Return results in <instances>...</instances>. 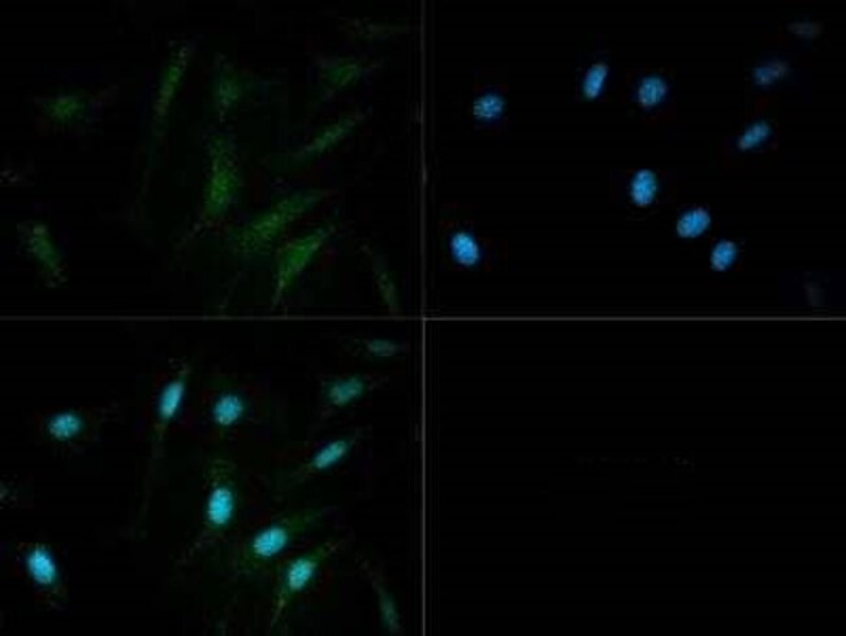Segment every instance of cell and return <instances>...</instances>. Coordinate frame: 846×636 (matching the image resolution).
I'll list each match as a JSON object with an SVG mask.
<instances>
[{"mask_svg":"<svg viewBox=\"0 0 846 636\" xmlns=\"http://www.w3.org/2000/svg\"><path fill=\"white\" fill-rule=\"evenodd\" d=\"M201 507L196 532L185 545L176 565L201 564L219 550H226L254 518L265 511L267 494L273 497L269 476L218 453L202 464Z\"/></svg>","mask_w":846,"mask_h":636,"instance_id":"cell-1","label":"cell"},{"mask_svg":"<svg viewBox=\"0 0 846 636\" xmlns=\"http://www.w3.org/2000/svg\"><path fill=\"white\" fill-rule=\"evenodd\" d=\"M331 513L322 505L262 511L226 549L228 575L240 580L266 573Z\"/></svg>","mask_w":846,"mask_h":636,"instance_id":"cell-2","label":"cell"},{"mask_svg":"<svg viewBox=\"0 0 846 636\" xmlns=\"http://www.w3.org/2000/svg\"><path fill=\"white\" fill-rule=\"evenodd\" d=\"M127 415L123 401L38 408L27 421L30 440L60 458H80L101 444L111 424Z\"/></svg>","mask_w":846,"mask_h":636,"instance_id":"cell-3","label":"cell"},{"mask_svg":"<svg viewBox=\"0 0 846 636\" xmlns=\"http://www.w3.org/2000/svg\"><path fill=\"white\" fill-rule=\"evenodd\" d=\"M263 405L257 386L228 375L213 376L200 389L196 402L187 407L180 424L201 436L223 440L257 424Z\"/></svg>","mask_w":846,"mask_h":636,"instance_id":"cell-4","label":"cell"},{"mask_svg":"<svg viewBox=\"0 0 846 636\" xmlns=\"http://www.w3.org/2000/svg\"><path fill=\"white\" fill-rule=\"evenodd\" d=\"M7 566L27 588L37 609L59 613L69 604V579L53 545L43 540H20L10 545Z\"/></svg>","mask_w":846,"mask_h":636,"instance_id":"cell-5","label":"cell"},{"mask_svg":"<svg viewBox=\"0 0 846 636\" xmlns=\"http://www.w3.org/2000/svg\"><path fill=\"white\" fill-rule=\"evenodd\" d=\"M192 365L185 359H171L154 373L142 406V431L151 453L161 451L167 434L180 424L187 410Z\"/></svg>","mask_w":846,"mask_h":636,"instance_id":"cell-6","label":"cell"},{"mask_svg":"<svg viewBox=\"0 0 846 636\" xmlns=\"http://www.w3.org/2000/svg\"><path fill=\"white\" fill-rule=\"evenodd\" d=\"M347 547V537L328 539L313 548L289 552L273 569V593L270 604V627L282 622L293 601L312 587L328 560Z\"/></svg>","mask_w":846,"mask_h":636,"instance_id":"cell-7","label":"cell"},{"mask_svg":"<svg viewBox=\"0 0 846 636\" xmlns=\"http://www.w3.org/2000/svg\"><path fill=\"white\" fill-rule=\"evenodd\" d=\"M361 432L335 438L309 455L305 461L291 464L282 471H276L273 479V498L276 504H282L289 494L331 468L338 466L349 457L360 441Z\"/></svg>","mask_w":846,"mask_h":636,"instance_id":"cell-8","label":"cell"},{"mask_svg":"<svg viewBox=\"0 0 846 636\" xmlns=\"http://www.w3.org/2000/svg\"><path fill=\"white\" fill-rule=\"evenodd\" d=\"M470 116L479 130L502 135L511 124L512 90L502 71H489L474 85Z\"/></svg>","mask_w":846,"mask_h":636,"instance_id":"cell-9","label":"cell"},{"mask_svg":"<svg viewBox=\"0 0 846 636\" xmlns=\"http://www.w3.org/2000/svg\"><path fill=\"white\" fill-rule=\"evenodd\" d=\"M671 83L658 71L642 72L630 83L629 100L642 114H654L671 97Z\"/></svg>","mask_w":846,"mask_h":636,"instance_id":"cell-10","label":"cell"},{"mask_svg":"<svg viewBox=\"0 0 846 636\" xmlns=\"http://www.w3.org/2000/svg\"><path fill=\"white\" fill-rule=\"evenodd\" d=\"M370 380L360 373L328 378L322 384V401L328 410L340 411L360 401L368 393Z\"/></svg>","mask_w":846,"mask_h":636,"instance_id":"cell-11","label":"cell"},{"mask_svg":"<svg viewBox=\"0 0 846 636\" xmlns=\"http://www.w3.org/2000/svg\"><path fill=\"white\" fill-rule=\"evenodd\" d=\"M313 200V197L302 196L297 197V199L286 201V203L280 205L275 212L269 214V216L265 218H262L260 222H257L256 225L250 227L248 234L245 235L246 242H248L250 246L269 242V240L274 238L276 232L282 229L284 223L297 216V214L304 212V210L313 203Z\"/></svg>","mask_w":846,"mask_h":636,"instance_id":"cell-12","label":"cell"},{"mask_svg":"<svg viewBox=\"0 0 846 636\" xmlns=\"http://www.w3.org/2000/svg\"><path fill=\"white\" fill-rule=\"evenodd\" d=\"M663 191L662 179L650 167H641L629 175L625 195L629 204L638 210H649L658 203Z\"/></svg>","mask_w":846,"mask_h":636,"instance_id":"cell-13","label":"cell"},{"mask_svg":"<svg viewBox=\"0 0 846 636\" xmlns=\"http://www.w3.org/2000/svg\"><path fill=\"white\" fill-rule=\"evenodd\" d=\"M325 238V231H318L308 236V238L293 244L288 249L279 265V292H283L289 283L292 282V279L305 268V265L312 259L314 253L317 252V249L321 246Z\"/></svg>","mask_w":846,"mask_h":636,"instance_id":"cell-14","label":"cell"},{"mask_svg":"<svg viewBox=\"0 0 846 636\" xmlns=\"http://www.w3.org/2000/svg\"><path fill=\"white\" fill-rule=\"evenodd\" d=\"M612 68L604 57L591 59L582 68L577 80L578 97L585 102L602 100L611 80Z\"/></svg>","mask_w":846,"mask_h":636,"instance_id":"cell-15","label":"cell"},{"mask_svg":"<svg viewBox=\"0 0 846 636\" xmlns=\"http://www.w3.org/2000/svg\"><path fill=\"white\" fill-rule=\"evenodd\" d=\"M24 244L30 255L37 262H40L43 269L50 275H60V259L58 252L51 242L49 232L41 225H32L23 234Z\"/></svg>","mask_w":846,"mask_h":636,"instance_id":"cell-16","label":"cell"},{"mask_svg":"<svg viewBox=\"0 0 846 636\" xmlns=\"http://www.w3.org/2000/svg\"><path fill=\"white\" fill-rule=\"evenodd\" d=\"M448 249L453 262L465 269H476L485 260V248L476 235L469 230L453 232L448 242Z\"/></svg>","mask_w":846,"mask_h":636,"instance_id":"cell-17","label":"cell"},{"mask_svg":"<svg viewBox=\"0 0 846 636\" xmlns=\"http://www.w3.org/2000/svg\"><path fill=\"white\" fill-rule=\"evenodd\" d=\"M714 217L709 208L694 205L684 210L675 222V234L684 242L701 239L711 230Z\"/></svg>","mask_w":846,"mask_h":636,"instance_id":"cell-18","label":"cell"},{"mask_svg":"<svg viewBox=\"0 0 846 636\" xmlns=\"http://www.w3.org/2000/svg\"><path fill=\"white\" fill-rule=\"evenodd\" d=\"M2 506L7 509H28L34 505V485L28 476L4 475L0 481Z\"/></svg>","mask_w":846,"mask_h":636,"instance_id":"cell-19","label":"cell"},{"mask_svg":"<svg viewBox=\"0 0 846 636\" xmlns=\"http://www.w3.org/2000/svg\"><path fill=\"white\" fill-rule=\"evenodd\" d=\"M791 63L783 58H768L757 64L751 71V81L759 89H771L791 75Z\"/></svg>","mask_w":846,"mask_h":636,"instance_id":"cell-20","label":"cell"},{"mask_svg":"<svg viewBox=\"0 0 846 636\" xmlns=\"http://www.w3.org/2000/svg\"><path fill=\"white\" fill-rule=\"evenodd\" d=\"M774 135L770 120L759 119L751 122L736 137L735 146L740 153H751L761 149Z\"/></svg>","mask_w":846,"mask_h":636,"instance_id":"cell-21","label":"cell"},{"mask_svg":"<svg viewBox=\"0 0 846 636\" xmlns=\"http://www.w3.org/2000/svg\"><path fill=\"white\" fill-rule=\"evenodd\" d=\"M741 255L740 244L733 239H720L711 248L709 256L710 269L714 273L723 274L729 272L737 264Z\"/></svg>","mask_w":846,"mask_h":636,"instance_id":"cell-22","label":"cell"},{"mask_svg":"<svg viewBox=\"0 0 846 636\" xmlns=\"http://www.w3.org/2000/svg\"><path fill=\"white\" fill-rule=\"evenodd\" d=\"M370 579L371 582H373L375 591L378 593L379 608H381L384 627H386L391 634H399L401 630L400 616L399 612H397L395 600L392 599L390 592L386 590V587L379 582L375 575H370Z\"/></svg>","mask_w":846,"mask_h":636,"instance_id":"cell-23","label":"cell"},{"mask_svg":"<svg viewBox=\"0 0 846 636\" xmlns=\"http://www.w3.org/2000/svg\"><path fill=\"white\" fill-rule=\"evenodd\" d=\"M788 30L793 36L801 38V40L813 41L822 36L823 25L819 21L800 19L789 23Z\"/></svg>","mask_w":846,"mask_h":636,"instance_id":"cell-24","label":"cell"},{"mask_svg":"<svg viewBox=\"0 0 846 636\" xmlns=\"http://www.w3.org/2000/svg\"><path fill=\"white\" fill-rule=\"evenodd\" d=\"M365 348L374 358H392L400 351V346L388 339H370Z\"/></svg>","mask_w":846,"mask_h":636,"instance_id":"cell-25","label":"cell"}]
</instances>
